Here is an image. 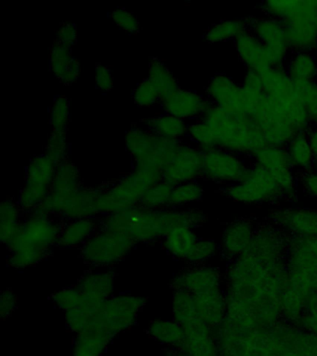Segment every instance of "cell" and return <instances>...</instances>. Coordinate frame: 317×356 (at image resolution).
<instances>
[{
    "instance_id": "7bdbcfd3",
    "label": "cell",
    "mask_w": 317,
    "mask_h": 356,
    "mask_svg": "<svg viewBox=\"0 0 317 356\" xmlns=\"http://www.w3.org/2000/svg\"><path fill=\"white\" fill-rule=\"evenodd\" d=\"M187 136L194 146L199 147L203 152L217 147L212 128L204 120H196L188 124Z\"/></svg>"
},
{
    "instance_id": "bcb514c9",
    "label": "cell",
    "mask_w": 317,
    "mask_h": 356,
    "mask_svg": "<svg viewBox=\"0 0 317 356\" xmlns=\"http://www.w3.org/2000/svg\"><path fill=\"white\" fill-rule=\"evenodd\" d=\"M219 250L218 243L213 239L199 238L186 261L194 266H202L205 261L213 258Z\"/></svg>"
},
{
    "instance_id": "277c9868",
    "label": "cell",
    "mask_w": 317,
    "mask_h": 356,
    "mask_svg": "<svg viewBox=\"0 0 317 356\" xmlns=\"http://www.w3.org/2000/svg\"><path fill=\"white\" fill-rule=\"evenodd\" d=\"M264 15L282 22L291 51H314L317 44V1L277 0L261 4Z\"/></svg>"
},
{
    "instance_id": "1f68e13d",
    "label": "cell",
    "mask_w": 317,
    "mask_h": 356,
    "mask_svg": "<svg viewBox=\"0 0 317 356\" xmlns=\"http://www.w3.org/2000/svg\"><path fill=\"white\" fill-rule=\"evenodd\" d=\"M147 130L161 138L180 141L187 136L188 124L185 121L176 118L171 114H157L144 120Z\"/></svg>"
},
{
    "instance_id": "f907efd6",
    "label": "cell",
    "mask_w": 317,
    "mask_h": 356,
    "mask_svg": "<svg viewBox=\"0 0 317 356\" xmlns=\"http://www.w3.org/2000/svg\"><path fill=\"white\" fill-rule=\"evenodd\" d=\"M296 327L317 336V293L311 295Z\"/></svg>"
},
{
    "instance_id": "9f6ffc18",
    "label": "cell",
    "mask_w": 317,
    "mask_h": 356,
    "mask_svg": "<svg viewBox=\"0 0 317 356\" xmlns=\"http://www.w3.org/2000/svg\"><path fill=\"white\" fill-rule=\"evenodd\" d=\"M310 145L311 152H313L314 160H316V167H317V127L313 125L306 133Z\"/></svg>"
},
{
    "instance_id": "ee69618b",
    "label": "cell",
    "mask_w": 317,
    "mask_h": 356,
    "mask_svg": "<svg viewBox=\"0 0 317 356\" xmlns=\"http://www.w3.org/2000/svg\"><path fill=\"white\" fill-rule=\"evenodd\" d=\"M70 120V102L65 96L55 97L49 111V122L54 132L66 133Z\"/></svg>"
},
{
    "instance_id": "e0dca14e",
    "label": "cell",
    "mask_w": 317,
    "mask_h": 356,
    "mask_svg": "<svg viewBox=\"0 0 317 356\" xmlns=\"http://www.w3.org/2000/svg\"><path fill=\"white\" fill-rule=\"evenodd\" d=\"M202 150L180 142L171 161L163 169L162 180L172 186L196 181L202 177Z\"/></svg>"
},
{
    "instance_id": "484cf974",
    "label": "cell",
    "mask_w": 317,
    "mask_h": 356,
    "mask_svg": "<svg viewBox=\"0 0 317 356\" xmlns=\"http://www.w3.org/2000/svg\"><path fill=\"white\" fill-rule=\"evenodd\" d=\"M49 68L52 74L65 86L74 85L80 75V64L71 49L54 41L49 50Z\"/></svg>"
},
{
    "instance_id": "9c48e42d",
    "label": "cell",
    "mask_w": 317,
    "mask_h": 356,
    "mask_svg": "<svg viewBox=\"0 0 317 356\" xmlns=\"http://www.w3.org/2000/svg\"><path fill=\"white\" fill-rule=\"evenodd\" d=\"M249 116L263 134L267 146L286 147L294 136L302 133L286 108L264 93L256 100Z\"/></svg>"
},
{
    "instance_id": "30bf717a",
    "label": "cell",
    "mask_w": 317,
    "mask_h": 356,
    "mask_svg": "<svg viewBox=\"0 0 317 356\" xmlns=\"http://www.w3.org/2000/svg\"><path fill=\"white\" fill-rule=\"evenodd\" d=\"M146 305L144 298L133 295L123 294L108 298L102 303L93 325L87 331L105 333L115 338L136 324L139 313Z\"/></svg>"
},
{
    "instance_id": "3957f363",
    "label": "cell",
    "mask_w": 317,
    "mask_h": 356,
    "mask_svg": "<svg viewBox=\"0 0 317 356\" xmlns=\"http://www.w3.org/2000/svg\"><path fill=\"white\" fill-rule=\"evenodd\" d=\"M215 135L217 147L242 157H250L267 147L265 139L252 117L210 104L202 118Z\"/></svg>"
},
{
    "instance_id": "f1b7e54d",
    "label": "cell",
    "mask_w": 317,
    "mask_h": 356,
    "mask_svg": "<svg viewBox=\"0 0 317 356\" xmlns=\"http://www.w3.org/2000/svg\"><path fill=\"white\" fill-rule=\"evenodd\" d=\"M284 68L295 83L317 81V57L314 51H292Z\"/></svg>"
},
{
    "instance_id": "d590c367",
    "label": "cell",
    "mask_w": 317,
    "mask_h": 356,
    "mask_svg": "<svg viewBox=\"0 0 317 356\" xmlns=\"http://www.w3.org/2000/svg\"><path fill=\"white\" fill-rule=\"evenodd\" d=\"M286 149L295 171L302 174L316 167V160L306 133H300L294 136V138L286 145Z\"/></svg>"
},
{
    "instance_id": "7402d4cb",
    "label": "cell",
    "mask_w": 317,
    "mask_h": 356,
    "mask_svg": "<svg viewBox=\"0 0 317 356\" xmlns=\"http://www.w3.org/2000/svg\"><path fill=\"white\" fill-rule=\"evenodd\" d=\"M254 222L249 219L235 220L226 225L222 232L221 250L230 261L245 254L249 250L254 236Z\"/></svg>"
},
{
    "instance_id": "b9f144b4",
    "label": "cell",
    "mask_w": 317,
    "mask_h": 356,
    "mask_svg": "<svg viewBox=\"0 0 317 356\" xmlns=\"http://www.w3.org/2000/svg\"><path fill=\"white\" fill-rule=\"evenodd\" d=\"M173 186L169 184L160 181V183L150 186L144 194L140 202V206L150 210H161L169 208V200H171Z\"/></svg>"
},
{
    "instance_id": "cb8c5ba5",
    "label": "cell",
    "mask_w": 317,
    "mask_h": 356,
    "mask_svg": "<svg viewBox=\"0 0 317 356\" xmlns=\"http://www.w3.org/2000/svg\"><path fill=\"white\" fill-rule=\"evenodd\" d=\"M197 318L216 330L227 314L226 295L221 289L194 295Z\"/></svg>"
},
{
    "instance_id": "6da1fadb",
    "label": "cell",
    "mask_w": 317,
    "mask_h": 356,
    "mask_svg": "<svg viewBox=\"0 0 317 356\" xmlns=\"http://www.w3.org/2000/svg\"><path fill=\"white\" fill-rule=\"evenodd\" d=\"M207 216L199 209L165 208L150 210L138 205L127 210L107 214L100 221V229L127 236L136 244L149 243L164 238L178 227L194 228L204 224Z\"/></svg>"
},
{
    "instance_id": "2e32d148",
    "label": "cell",
    "mask_w": 317,
    "mask_h": 356,
    "mask_svg": "<svg viewBox=\"0 0 317 356\" xmlns=\"http://www.w3.org/2000/svg\"><path fill=\"white\" fill-rule=\"evenodd\" d=\"M252 159L277 179L286 200L294 199L297 194V178L286 147L267 146Z\"/></svg>"
},
{
    "instance_id": "9a60e30c",
    "label": "cell",
    "mask_w": 317,
    "mask_h": 356,
    "mask_svg": "<svg viewBox=\"0 0 317 356\" xmlns=\"http://www.w3.org/2000/svg\"><path fill=\"white\" fill-rule=\"evenodd\" d=\"M249 30L268 51L272 67H285L291 54L285 27L279 19L266 15L247 18Z\"/></svg>"
},
{
    "instance_id": "d6986e66",
    "label": "cell",
    "mask_w": 317,
    "mask_h": 356,
    "mask_svg": "<svg viewBox=\"0 0 317 356\" xmlns=\"http://www.w3.org/2000/svg\"><path fill=\"white\" fill-rule=\"evenodd\" d=\"M221 271L216 267L196 266L174 275L171 286L196 295L222 288Z\"/></svg>"
},
{
    "instance_id": "ba28073f",
    "label": "cell",
    "mask_w": 317,
    "mask_h": 356,
    "mask_svg": "<svg viewBox=\"0 0 317 356\" xmlns=\"http://www.w3.org/2000/svg\"><path fill=\"white\" fill-rule=\"evenodd\" d=\"M179 144L180 141L161 138L139 127L130 128L125 136V147L139 168L163 171Z\"/></svg>"
},
{
    "instance_id": "681fc988",
    "label": "cell",
    "mask_w": 317,
    "mask_h": 356,
    "mask_svg": "<svg viewBox=\"0 0 317 356\" xmlns=\"http://www.w3.org/2000/svg\"><path fill=\"white\" fill-rule=\"evenodd\" d=\"M114 24L130 35H136L141 29V24L134 14L125 8H116L110 13Z\"/></svg>"
},
{
    "instance_id": "5b68a950",
    "label": "cell",
    "mask_w": 317,
    "mask_h": 356,
    "mask_svg": "<svg viewBox=\"0 0 317 356\" xmlns=\"http://www.w3.org/2000/svg\"><path fill=\"white\" fill-rule=\"evenodd\" d=\"M249 356H317V336L280 321L258 328Z\"/></svg>"
},
{
    "instance_id": "74e56055",
    "label": "cell",
    "mask_w": 317,
    "mask_h": 356,
    "mask_svg": "<svg viewBox=\"0 0 317 356\" xmlns=\"http://www.w3.org/2000/svg\"><path fill=\"white\" fill-rule=\"evenodd\" d=\"M21 209L17 203L12 200H3L0 205V239L5 246H8L15 238L20 229Z\"/></svg>"
},
{
    "instance_id": "5bb4252c",
    "label": "cell",
    "mask_w": 317,
    "mask_h": 356,
    "mask_svg": "<svg viewBox=\"0 0 317 356\" xmlns=\"http://www.w3.org/2000/svg\"><path fill=\"white\" fill-rule=\"evenodd\" d=\"M208 102L225 111L249 116L254 96L226 74L214 75L206 88Z\"/></svg>"
},
{
    "instance_id": "db71d44e",
    "label": "cell",
    "mask_w": 317,
    "mask_h": 356,
    "mask_svg": "<svg viewBox=\"0 0 317 356\" xmlns=\"http://www.w3.org/2000/svg\"><path fill=\"white\" fill-rule=\"evenodd\" d=\"M18 306L17 295L12 289H5L0 295V316L2 319L9 318Z\"/></svg>"
},
{
    "instance_id": "44dd1931",
    "label": "cell",
    "mask_w": 317,
    "mask_h": 356,
    "mask_svg": "<svg viewBox=\"0 0 317 356\" xmlns=\"http://www.w3.org/2000/svg\"><path fill=\"white\" fill-rule=\"evenodd\" d=\"M182 325L185 337L180 350L189 356H219L212 328L199 318L192 319Z\"/></svg>"
},
{
    "instance_id": "ab89813d",
    "label": "cell",
    "mask_w": 317,
    "mask_h": 356,
    "mask_svg": "<svg viewBox=\"0 0 317 356\" xmlns=\"http://www.w3.org/2000/svg\"><path fill=\"white\" fill-rule=\"evenodd\" d=\"M197 318L194 295L182 289H175L172 296V319L180 325Z\"/></svg>"
},
{
    "instance_id": "4dcf8cb0",
    "label": "cell",
    "mask_w": 317,
    "mask_h": 356,
    "mask_svg": "<svg viewBox=\"0 0 317 356\" xmlns=\"http://www.w3.org/2000/svg\"><path fill=\"white\" fill-rule=\"evenodd\" d=\"M197 239L199 238L193 228L178 227L164 236L163 247L172 257L177 260L186 261Z\"/></svg>"
},
{
    "instance_id": "f5cc1de1",
    "label": "cell",
    "mask_w": 317,
    "mask_h": 356,
    "mask_svg": "<svg viewBox=\"0 0 317 356\" xmlns=\"http://www.w3.org/2000/svg\"><path fill=\"white\" fill-rule=\"evenodd\" d=\"M94 82L100 90L109 92L114 86L113 72L109 67L97 64L94 70Z\"/></svg>"
},
{
    "instance_id": "f546056e",
    "label": "cell",
    "mask_w": 317,
    "mask_h": 356,
    "mask_svg": "<svg viewBox=\"0 0 317 356\" xmlns=\"http://www.w3.org/2000/svg\"><path fill=\"white\" fill-rule=\"evenodd\" d=\"M97 221L94 218L71 220L63 225L58 246L63 248H82L97 232Z\"/></svg>"
},
{
    "instance_id": "7dc6e473",
    "label": "cell",
    "mask_w": 317,
    "mask_h": 356,
    "mask_svg": "<svg viewBox=\"0 0 317 356\" xmlns=\"http://www.w3.org/2000/svg\"><path fill=\"white\" fill-rule=\"evenodd\" d=\"M133 100L140 108H150L161 102L157 89L148 79L141 81L133 91Z\"/></svg>"
},
{
    "instance_id": "f35d334b",
    "label": "cell",
    "mask_w": 317,
    "mask_h": 356,
    "mask_svg": "<svg viewBox=\"0 0 317 356\" xmlns=\"http://www.w3.org/2000/svg\"><path fill=\"white\" fill-rule=\"evenodd\" d=\"M249 29L247 18L224 19L211 25L205 33V39L211 44L235 41L242 33Z\"/></svg>"
},
{
    "instance_id": "e575fe53",
    "label": "cell",
    "mask_w": 317,
    "mask_h": 356,
    "mask_svg": "<svg viewBox=\"0 0 317 356\" xmlns=\"http://www.w3.org/2000/svg\"><path fill=\"white\" fill-rule=\"evenodd\" d=\"M56 167V164L44 153L35 156L26 167L24 183L38 188L51 189Z\"/></svg>"
},
{
    "instance_id": "603a6c76",
    "label": "cell",
    "mask_w": 317,
    "mask_h": 356,
    "mask_svg": "<svg viewBox=\"0 0 317 356\" xmlns=\"http://www.w3.org/2000/svg\"><path fill=\"white\" fill-rule=\"evenodd\" d=\"M233 42L239 60L247 67V71L261 72L272 67L266 47L249 29Z\"/></svg>"
},
{
    "instance_id": "d6a6232c",
    "label": "cell",
    "mask_w": 317,
    "mask_h": 356,
    "mask_svg": "<svg viewBox=\"0 0 317 356\" xmlns=\"http://www.w3.org/2000/svg\"><path fill=\"white\" fill-rule=\"evenodd\" d=\"M147 334L161 344L168 348H180L185 341L183 325L174 319L153 320L147 328Z\"/></svg>"
},
{
    "instance_id": "8992f818",
    "label": "cell",
    "mask_w": 317,
    "mask_h": 356,
    "mask_svg": "<svg viewBox=\"0 0 317 356\" xmlns=\"http://www.w3.org/2000/svg\"><path fill=\"white\" fill-rule=\"evenodd\" d=\"M160 181H162V171L135 167L132 172L102 191L98 200V213L107 216L140 205L147 189Z\"/></svg>"
},
{
    "instance_id": "836d02e7",
    "label": "cell",
    "mask_w": 317,
    "mask_h": 356,
    "mask_svg": "<svg viewBox=\"0 0 317 356\" xmlns=\"http://www.w3.org/2000/svg\"><path fill=\"white\" fill-rule=\"evenodd\" d=\"M147 79L157 89L161 102L179 89V83L169 67L160 58H154L150 61Z\"/></svg>"
},
{
    "instance_id": "52a82bcc",
    "label": "cell",
    "mask_w": 317,
    "mask_h": 356,
    "mask_svg": "<svg viewBox=\"0 0 317 356\" xmlns=\"http://www.w3.org/2000/svg\"><path fill=\"white\" fill-rule=\"evenodd\" d=\"M221 191L228 199L244 204H274L286 200L277 179L254 161L240 182L224 186Z\"/></svg>"
},
{
    "instance_id": "8d00e7d4",
    "label": "cell",
    "mask_w": 317,
    "mask_h": 356,
    "mask_svg": "<svg viewBox=\"0 0 317 356\" xmlns=\"http://www.w3.org/2000/svg\"><path fill=\"white\" fill-rule=\"evenodd\" d=\"M107 334L87 331L76 335L71 356H102L113 341Z\"/></svg>"
},
{
    "instance_id": "c3c4849f",
    "label": "cell",
    "mask_w": 317,
    "mask_h": 356,
    "mask_svg": "<svg viewBox=\"0 0 317 356\" xmlns=\"http://www.w3.org/2000/svg\"><path fill=\"white\" fill-rule=\"evenodd\" d=\"M82 299V292L76 286L60 289L52 295V303L65 313L79 305Z\"/></svg>"
},
{
    "instance_id": "4316f807",
    "label": "cell",
    "mask_w": 317,
    "mask_h": 356,
    "mask_svg": "<svg viewBox=\"0 0 317 356\" xmlns=\"http://www.w3.org/2000/svg\"><path fill=\"white\" fill-rule=\"evenodd\" d=\"M115 280L113 271L88 272L79 278L76 286L83 296L105 302L112 297Z\"/></svg>"
},
{
    "instance_id": "d4e9b609",
    "label": "cell",
    "mask_w": 317,
    "mask_h": 356,
    "mask_svg": "<svg viewBox=\"0 0 317 356\" xmlns=\"http://www.w3.org/2000/svg\"><path fill=\"white\" fill-rule=\"evenodd\" d=\"M101 189L82 186L65 200L59 217L71 220L93 218L98 213V200Z\"/></svg>"
},
{
    "instance_id": "816d5d0a",
    "label": "cell",
    "mask_w": 317,
    "mask_h": 356,
    "mask_svg": "<svg viewBox=\"0 0 317 356\" xmlns=\"http://www.w3.org/2000/svg\"><path fill=\"white\" fill-rule=\"evenodd\" d=\"M77 41V28L72 22H63L56 32L55 42L71 49Z\"/></svg>"
},
{
    "instance_id": "ffe728a7",
    "label": "cell",
    "mask_w": 317,
    "mask_h": 356,
    "mask_svg": "<svg viewBox=\"0 0 317 356\" xmlns=\"http://www.w3.org/2000/svg\"><path fill=\"white\" fill-rule=\"evenodd\" d=\"M162 106L166 113L183 121L202 118L211 103L207 97L188 89H178L164 99Z\"/></svg>"
},
{
    "instance_id": "60d3db41",
    "label": "cell",
    "mask_w": 317,
    "mask_h": 356,
    "mask_svg": "<svg viewBox=\"0 0 317 356\" xmlns=\"http://www.w3.org/2000/svg\"><path fill=\"white\" fill-rule=\"evenodd\" d=\"M204 195V188L197 181L180 184L173 186L169 208L177 209L180 206L200 202Z\"/></svg>"
},
{
    "instance_id": "680465c9",
    "label": "cell",
    "mask_w": 317,
    "mask_h": 356,
    "mask_svg": "<svg viewBox=\"0 0 317 356\" xmlns=\"http://www.w3.org/2000/svg\"><path fill=\"white\" fill-rule=\"evenodd\" d=\"M314 53H316V57H317V44H316V49H314Z\"/></svg>"
},
{
    "instance_id": "4fadbf2b",
    "label": "cell",
    "mask_w": 317,
    "mask_h": 356,
    "mask_svg": "<svg viewBox=\"0 0 317 356\" xmlns=\"http://www.w3.org/2000/svg\"><path fill=\"white\" fill-rule=\"evenodd\" d=\"M249 165L245 157L215 147L203 152L202 177L224 188L240 182Z\"/></svg>"
},
{
    "instance_id": "6f0895ef",
    "label": "cell",
    "mask_w": 317,
    "mask_h": 356,
    "mask_svg": "<svg viewBox=\"0 0 317 356\" xmlns=\"http://www.w3.org/2000/svg\"><path fill=\"white\" fill-rule=\"evenodd\" d=\"M313 125H316V127H317V114L316 118H314L313 122H311V127H313Z\"/></svg>"
},
{
    "instance_id": "7a4b0ae2",
    "label": "cell",
    "mask_w": 317,
    "mask_h": 356,
    "mask_svg": "<svg viewBox=\"0 0 317 356\" xmlns=\"http://www.w3.org/2000/svg\"><path fill=\"white\" fill-rule=\"evenodd\" d=\"M63 225L48 214L34 211L23 222L7 246L8 261L16 269H24L45 260L58 244Z\"/></svg>"
},
{
    "instance_id": "83f0119b",
    "label": "cell",
    "mask_w": 317,
    "mask_h": 356,
    "mask_svg": "<svg viewBox=\"0 0 317 356\" xmlns=\"http://www.w3.org/2000/svg\"><path fill=\"white\" fill-rule=\"evenodd\" d=\"M102 302V300L82 295L79 305L65 313V323L69 330L76 335L86 332L93 325Z\"/></svg>"
},
{
    "instance_id": "f6af8a7d",
    "label": "cell",
    "mask_w": 317,
    "mask_h": 356,
    "mask_svg": "<svg viewBox=\"0 0 317 356\" xmlns=\"http://www.w3.org/2000/svg\"><path fill=\"white\" fill-rule=\"evenodd\" d=\"M68 150L66 133L54 132L52 131L48 142H47L44 154L48 156L56 165H59V164L68 161Z\"/></svg>"
},
{
    "instance_id": "7c38bea8",
    "label": "cell",
    "mask_w": 317,
    "mask_h": 356,
    "mask_svg": "<svg viewBox=\"0 0 317 356\" xmlns=\"http://www.w3.org/2000/svg\"><path fill=\"white\" fill-rule=\"evenodd\" d=\"M135 245L127 236L100 229L80 248V255L88 266L109 267L123 260Z\"/></svg>"
},
{
    "instance_id": "11a10c76",
    "label": "cell",
    "mask_w": 317,
    "mask_h": 356,
    "mask_svg": "<svg viewBox=\"0 0 317 356\" xmlns=\"http://www.w3.org/2000/svg\"><path fill=\"white\" fill-rule=\"evenodd\" d=\"M297 182L300 183L303 191L308 196L317 199V167L300 174Z\"/></svg>"
},
{
    "instance_id": "8fae6325",
    "label": "cell",
    "mask_w": 317,
    "mask_h": 356,
    "mask_svg": "<svg viewBox=\"0 0 317 356\" xmlns=\"http://www.w3.org/2000/svg\"><path fill=\"white\" fill-rule=\"evenodd\" d=\"M263 93L279 103L288 111L292 121L302 133L311 127L310 119L297 96L296 83L284 67H271L260 72Z\"/></svg>"
},
{
    "instance_id": "ac0fdd59",
    "label": "cell",
    "mask_w": 317,
    "mask_h": 356,
    "mask_svg": "<svg viewBox=\"0 0 317 356\" xmlns=\"http://www.w3.org/2000/svg\"><path fill=\"white\" fill-rule=\"evenodd\" d=\"M269 222L291 238H308L317 236V211L305 208H284L272 211Z\"/></svg>"
}]
</instances>
